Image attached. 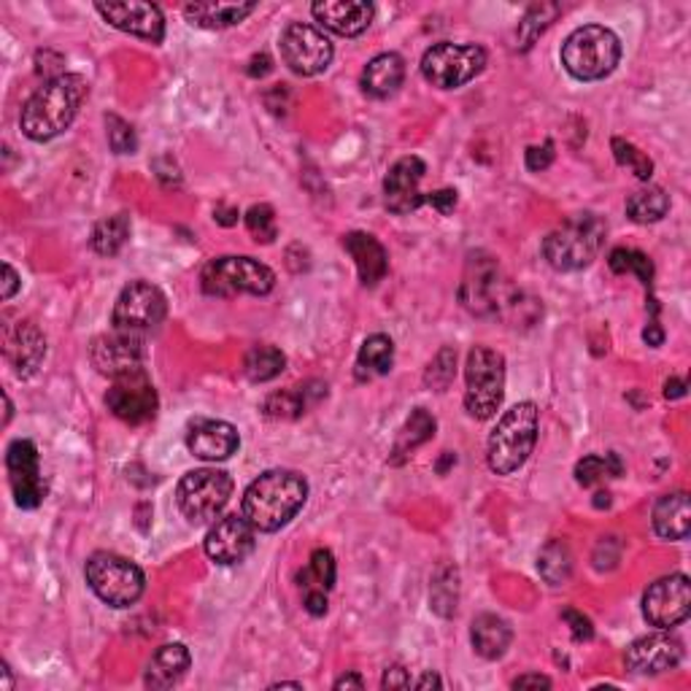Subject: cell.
Instances as JSON below:
<instances>
[{
  "label": "cell",
  "mask_w": 691,
  "mask_h": 691,
  "mask_svg": "<svg viewBox=\"0 0 691 691\" xmlns=\"http://www.w3.org/2000/svg\"><path fill=\"white\" fill-rule=\"evenodd\" d=\"M89 84L78 74H63L46 78L25 106H22L20 125L22 132L35 143H44L57 138L60 132L74 125L78 108L87 100Z\"/></svg>",
  "instance_id": "6da1fadb"
},
{
  "label": "cell",
  "mask_w": 691,
  "mask_h": 691,
  "mask_svg": "<svg viewBox=\"0 0 691 691\" xmlns=\"http://www.w3.org/2000/svg\"><path fill=\"white\" fill-rule=\"evenodd\" d=\"M308 483L295 470H268L248 483L244 495V517L257 532H278L306 506Z\"/></svg>",
  "instance_id": "7a4b0ae2"
},
{
  "label": "cell",
  "mask_w": 691,
  "mask_h": 691,
  "mask_svg": "<svg viewBox=\"0 0 691 691\" xmlns=\"http://www.w3.org/2000/svg\"><path fill=\"white\" fill-rule=\"evenodd\" d=\"M538 424H541V411L535 403L513 405L497 422L487 446L489 468L497 476H511L530 459L532 448L538 444Z\"/></svg>",
  "instance_id": "3957f363"
},
{
  "label": "cell",
  "mask_w": 691,
  "mask_h": 691,
  "mask_svg": "<svg viewBox=\"0 0 691 691\" xmlns=\"http://www.w3.org/2000/svg\"><path fill=\"white\" fill-rule=\"evenodd\" d=\"M621 60V41L614 30L584 25L567 35L562 44V65L578 82H599L610 76Z\"/></svg>",
  "instance_id": "277c9868"
},
{
  "label": "cell",
  "mask_w": 691,
  "mask_h": 691,
  "mask_svg": "<svg viewBox=\"0 0 691 691\" xmlns=\"http://www.w3.org/2000/svg\"><path fill=\"white\" fill-rule=\"evenodd\" d=\"M605 241V222L597 214H578L545 235L543 257L554 270L573 273L592 265Z\"/></svg>",
  "instance_id": "5b68a950"
},
{
  "label": "cell",
  "mask_w": 691,
  "mask_h": 691,
  "mask_svg": "<svg viewBox=\"0 0 691 691\" xmlns=\"http://www.w3.org/2000/svg\"><path fill=\"white\" fill-rule=\"evenodd\" d=\"M465 408L472 419L487 422L500 411L506 397V357L489 346H476L465 365Z\"/></svg>",
  "instance_id": "8992f818"
},
{
  "label": "cell",
  "mask_w": 691,
  "mask_h": 691,
  "mask_svg": "<svg viewBox=\"0 0 691 691\" xmlns=\"http://www.w3.org/2000/svg\"><path fill=\"white\" fill-rule=\"evenodd\" d=\"M84 575H87L89 589L111 608H130V605H136L141 599L143 586H147L143 570L136 562L127 560V556L114 554V551H95L87 560Z\"/></svg>",
  "instance_id": "52a82bcc"
},
{
  "label": "cell",
  "mask_w": 691,
  "mask_h": 691,
  "mask_svg": "<svg viewBox=\"0 0 691 691\" xmlns=\"http://www.w3.org/2000/svg\"><path fill=\"white\" fill-rule=\"evenodd\" d=\"M203 293L211 297L268 295L276 287V273L252 257H216L200 276Z\"/></svg>",
  "instance_id": "ba28073f"
},
{
  "label": "cell",
  "mask_w": 691,
  "mask_h": 691,
  "mask_svg": "<svg viewBox=\"0 0 691 691\" xmlns=\"http://www.w3.org/2000/svg\"><path fill=\"white\" fill-rule=\"evenodd\" d=\"M179 508L192 524L214 521L224 511V506L233 497V478L224 470L200 468L187 472L179 481Z\"/></svg>",
  "instance_id": "9c48e42d"
},
{
  "label": "cell",
  "mask_w": 691,
  "mask_h": 691,
  "mask_svg": "<svg viewBox=\"0 0 691 691\" xmlns=\"http://www.w3.org/2000/svg\"><path fill=\"white\" fill-rule=\"evenodd\" d=\"M487 65V52L478 44H435L424 52L422 74L433 87L457 89L468 84Z\"/></svg>",
  "instance_id": "30bf717a"
},
{
  "label": "cell",
  "mask_w": 691,
  "mask_h": 691,
  "mask_svg": "<svg viewBox=\"0 0 691 691\" xmlns=\"http://www.w3.org/2000/svg\"><path fill=\"white\" fill-rule=\"evenodd\" d=\"M168 313V300L160 287L149 281H130L114 302L111 321L117 330L147 332L155 330Z\"/></svg>",
  "instance_id": "8fae6325"
},
{
  "label": "cell",
  "mask_w": 691,
  "mask_h": 691,
  "mask_svg": "<svg viewBox=\"0 0 691 691\" xmlns=\"http://www.w3.org/2000/svg\"><path fill=\"white\" fill-rule=\"evenodd\" d=\"M332 44L319 28L306 22H293L281 33V57L297 76H317L330 68Z\"/></svg>",
  "instance_id": "7c38bea8"
},
{
  "label": "cell",
  "mask_w": 691,
  "mask_h": 691,
  "mask_svg": "<svg viewBox=\"0 0 691 691\" xmlns=\"http://www.w3.org/2000/svg\"><path fill=\"white\" fill-rule=\"evenodd\" d=\"M691 614V584L683 573L653 581L642 594V616L651 627L672 629Z\"/></svg>",
  "instance_id": "4fadbf2b"
},
{
  "label": "cell",
  "mask_w": 691,
  "mask_h": 691,
  "mask_svg": "<svg viewBox=\"0 0 691 691\" xmlns=\"http://www.w3.org/2000/svg\"><path fill=\"white\" fill-rule=\"evenodd\" d=\"M93 365L98 368V373L108 375V379H119V375L141 373L143 371V349L141 332H127L114 327L111 332H103L93 341Z\"/></svg>",
  "instance_id": "5bb4252c"
},
{
  "label": "cell",
  "mask_w": 691,
  "mask_h": 691,
  "mask_svg": "<svg viewBox=\"0 0 691 691\" xmlns=\"http://www.w3.org/2000/svg\"><path fill=\"white\" fill-rule=\"evenodd\" d=\"M6 470H9L11 492H14L17 506L33 511L44 502L46 481L41 476L39 448L33 440H14L6 451Z\"/></svg>",
  "instance_id": "9a60e30c"
},
{
  "label": "cell",
  "mask_w": 691,
  "mask_h": 691,
  "mask_svg": "<svg viewBox=\"0 0 691 691\" xmlns=\"http://www.w3.org/2000/svg\"><path fill=\"white\" fill-rule=\"evenodd\" d=\"M106 405L117 419L127 424H147L157 414V390L147 373H130L114 379Z\"/></svg>",
  "instance_id": "2e32d148"
},
{
  "label": "cell",
  "mask_w": 691,
  "mask_h": 691,
  "mask_svg": "<svg viewBox=\"0 0 691 691\" xmlns=\"http://www.w3.org/2000/svg\"><path fill=\"white\" fill-rule=\"evenodd\" d=\"M257 545V530L252 527L244 513H230L216 521L205 535V554L214 560L216 565H241Z\"/></svg>",
  "instance_id": "e0dca14e"
},
{
  "label": "cell",
  "mask_w": 691,
  "mask_h": 691,
  "mask_svg": "<svg viewBox=\"0 0 691 691\" xmlns=\"http://www.w3.org/2000/svg\"><path fill=\"white\" fill-rule=\"evenodd\" d=\"M95 9L108 25L123 30V33L136 35L149 44H162L166 39V17H162L160 6L130 0V3H98Z\"/></svg>",
  "instance_id": "ac0fdd59"
},
{
  "label": "cell",
  "mask_w": 691,
  "mask_h": 691,
  "mask_svg": "<svg viewBox=\"0 0 691 691\" xmlns=\"http://www.w3.org/2000/svg\"><path fill=\"white\" fill-rule=\"evenodd\" d=\"M424 173H427V166L414 155L403 157V160H397L390 168L384 179V203L392 214H414V211H419L427 203V198L419 190Z\"/></svg>",
  "instance_id": "d6986e66"
},
{
  "label": "cell",
  "mask_w": 691,
  "mask_h": 691,
  "mask_svg": "<svg viewBox=\"0 0 691 691\" xmlns=\"http://www.w3.org/2000/svg\"><path fill=\"white\" fill-rule=\"evenodd\" d=\"M459 295H463L465 308L478 313V317L497 311V306H500L497 302L500 300V268L489 254H470Z\"/></svg>",
  "instance_id": "ffe728a7"
},
{
  "label": "cell",
  "mask_w": 691,
  "mask_h": 691,
  "mask_svg": "<svg viewBox=\"0 0 691 691\" xmlns=\"http://www.w3.org/2000/svg\"><path fill=\"white\" fill-rule=\"evenodd\" d=\"M683 659V642L670 632H653L635 640L624 653L627 670L638 676H659V672L676 670Z\"/></svg>",
  "instance_id": "44dd1931"
},
{
  "label": "cell",
  "mask_w": 691,
  "mask_h": 691,
  "mask_svg": "<svg viewBox=\"0 0 691 691\" xmlns=\"http://www.w3.org/2000/svg\"><path fill=\"white\" fill-rule=\"evenodd\" d=\"M3 357L20 379H30L46 357V338L33 321H14L3 327Z\"/></svg>",
  "instance_id": "7402d4cb"
},
{
  "label": "cell",
  "mask_w": 691,
  "mask_h": 691,
  "mask_svg": "<svg viewBox=\"0 0 691 691\" xmlns=\"http://www.w3.org/2000/svg\"><path fill=\"white\" fill-rule=\"evenodd\" d=\"M313 20L343 39H354L371 28L375 9L365 0H319L311 6Z\"/></svg>",
  "instance_id": "603a6c76"
},
{
  "label": "cell",
  "mask_w": 691,
  "mask_h": 691,
  "mask_svg": "<svg viewBox=\"0 0 691 691\" xmlns=\"http://www.w3.org/2000/svg\"><path fill=\"white\" fill-rule=\"evenodd\" d=\"M241 446V435L233 424L220 419H195L187 429V448L205 463L230 459Z\"/></svg>",
  "instance_id": "cb8c5ba5"
},
{
  "label": "cell",
  "mask_w": 691,
  "mask_h": 691,
  "mask_svg": "<svg viewBox=\"0 0 691 691\" xmlns=\"http://www.w3.org/2000/svg\"><path fill=\"white\" fill-rule=\"evenodd\" d=\"M343 248L354 259L357 273H360V281L365 287H375L381 278L390 270V257H386V248L368 233H349L343 238Z\"/></svg>",
  "instance_id": "d4e9b609"
},
{
  "label": "cell",
  "mask_w": 691,
  "mask_h": 691,
  "mask_svg": "<svg viewBox=\"0 0 691 691\" xmlns=\"http://www.w3.org/2000/svg\"><path fill=\"white\" fill-rule=\"evenodd\" d=\"M190 665L192 657L190 651H187V646H181V642H168V646L157 648L155 657H151L143 683H147L149 689H171L187 676Z\"/></svg>",
  "instance_id": "484cf974"
},
{
  "label": "cell",
  "mask_w": 691,
  "mask_h": 691,
  "mask_svg": "<svg viewBox=\"0 0 691 691\" xmlns=\"http://www.w3.org/2000/svg\"><path fill=\"white\" fill-rule=\"evenodd\" d=\"M405 78V60L395 52H386L373 57L362 71V89L371 98H390L400 89Z\"/></svg>",
  "instance_id": "4316f807"
},
{
  "label": "cell",
  "mask_w": 691,
  "mask_h": 691,
  "mask_svg": "<svg viewBox=\"0 0 691 691\" xmlns=\"http://www.w3.org/2000/svg\"><path fill=\"white\" fill-rule=\"evenodd\" d=\"M653 530L665 541H683L691 532V502L687 492L665 495L653 508Z\"/></svg>",
  "instance_id": "83f0119b"
},
{
  "label": "cell",
  "mask_w": 691,
  "mask_h": 691,
  "mask_svg": "<svg viewBox=\"0 0 691 691\" xmlns=\"http://www.w3.org/2000/svg\"><path fill=\"white\" fill-rule=\"evenodd\" d=\"M257 3H187L184 17L190 25L203 30H224L235 28L254 14Z\"/></svg>",
  "instance_id": "f1b7e54d"
},
{
  "label": "cell",
  "mask_w": 691,
  "mask_h": 691,
  "mask_svg": "<svg viewBox=\"0 0 691 691\" xmlns=\"http://www.w3.org/2000/svg\"><path fill=\"white\" fill-rule=\"evenodd\" d=\"M470 640L472 648H476L478 657L483 659H500L502 653L508 651L511 646L513 632H511V624L506 618L495 616V614H481L472 618V627H470Z\"/></svg>",
  "instance_id": "f546056e"
},
{
  "label": "cell",
  "mask_w": 691,
  "mask_h": 691,
  "mask_svg": "<svg viewBox=\"0 0 691 691\" xmlns=\"http://www.w3.org/2000/svg\"><path fill=\"white\" fill-rule=\"evenodd\" d=\"M433 435H435V419L424 408H416L414 414L405 419L403 427H400L395 446H392V454H390V463L403 465L405 459H408L422 444H427Z\"/></svg>",
  "instance_id": "4dcf8cb0"
},
{
  "label": "cell",
  "mask_w": 691,
  "mask_h": 691,
  "mask_svg": "<svg viewBox=\"0 0 691 691\" xmlns=\"http://www.w3.org/2000/svg\"><path fill=\"white\" fill-rule=\"evenodd\" d=\"M395 365V343L386 336H371L357 354V379L368 381L386 375Z\"/></svg>",
  "instance_id": "1f68e13d"
},
{
  "label": "cell",
  "mask_w": 691,
  "mask_h": 691,
  "mask_svg": "<svg viewBox=\"0 0 691 691\" xmlns=\"http://www.w3.org/2000/svg\"><path fill=\"white\" fill-rule=\"evenodd\" d=\"M667 211H670V195H667L662 187L648 184L627 198L629 220L638 224H653L665 220Z\"/></svg>",
  "instance_id": "d6a6232c"
},
{
  "label": "cell",
  "mask_w": 691,
  "mask_h": 691,
  "mask_svg": "<svg viewBox=\"0 0 691 691\" xmlns=\"http://www.w3.org/2000/svg\"><path fill=\"white\" fill-rule=\"evenodd\" d=\"M284 368H287V357L276 346H252L244 360L246 379L254 381V384L273 381L276 375L284 373Z\"/></svg>",
  "instance_id": "836d02e7"
},
{
  "label": "cell",
  "mask_w": 691,
  "mask_h": 691,
  "mask_svg": "<svg viewBox=\"0 0 691 691\" xmlns=\"http://www.w3.org/2000/svg\"><path fill=\"white\" fill-rule=\"evenodd\" d=\"M538 570L545 578V584L562 586L567 584L573 575V551L565 541H549L543 545L541 560H538Z\"/></svg>",
  "instance_id": "e575fe53"
},
{
  "label": "cell",
  "mask_w": 691,
  "mask_h": 691,
  "mask_svg": "<svg viewBox=\"0 0 691 691\" xmlns=\"http://www.w3.org/2000/svg\"><path fill=\"white\" fill-rule=\"evenodd\" d=\"M130 238V216L127 214H114L108 220H100L93 230V248L103 257H114V254L123 252V246Z\"/></svg>",
  "instance_id": "d590c367"
},
{
  "label": "cell",
  "mask_w": 691,
  "mask_h": 691,
  "mask_svg": "<svg viewBox=\"0 0 691 691\" xmlns=\"http://www.w3.org/2000/svg\"><path fill=\"white\" fill-rule=\"evenodd\" d=\"M621 459L616 454H592V457H584L575 465V481L581 487H597L608 478L621 476Z\"/></svg>",
  "instance_id": "8d00e7d4"
},
{
  "label": "cell",
  "mask_w": 691,
  "mask_h": 691,
  "mask_svg": "<svg viewBox=\"0 0 691 691\" xmlns=\"http://www.w3.org/2000/svg\"><path fill=\"white\" fill-rule=\"evenodd\" d=\"M459 603V575L451 565L440 567L433 578V589H429V605L435 614L451 616Z\"/></svg>",
  "instance_id": "74e56055"
},
{
  "label": "cell",
  "mask_w": 691,
  "mask_h": 691,
  "mask_svg": "<svg viewBox=\"0 0 691 691\" xmlns=\"http://www.w3.org/2000/svg\"><path fill=\"white\" fill-rule=\"evenodd\" d=\"M562 14V6L560 3H535L530 11L524 14L519 25V50H530L545 28Z\"/></svg>",
  "instance_id": "f35d334b"
},
{
  "label": "cell",
  "mask_w": 691,
  "mask_h": 691,
  "mask_svg": "<svg viewBox=\"0 0 691 691\" xmlns=\"http://www.w3.org/2000/svg\"><path fill=\"white\" fill-rule=\"evenodd\" d=\"M608 265L614 273H635L640 278L642 287H651L653 281V263L646 257L642 252H635V248H624L618 246L610 252Z\"/></svg>",
  "instance_id": "ab89813d"
},
{
  "label": "cell",
  "mask_w": 691,
  "mask_h": 691,
  "mask_svg": "<svg viewBox=\"0 0 691 691\" xmlns=\"http://www.w3.org/2000/svg\"><path fill=\"white\" fill-rule=\"evenodd\" d=\"M308 408V390L297 392H276L263 403V414L270 419H297Z\"/></svg>",
  "instance_id": "60d3db41"
},
{
  "label": "cell",
  "mask_w": 691,
  "mask_h": 691,
  "mask_svg": "<svg viewBox=\"0 0 691 691\" xmlns=\"http://www.w3.org/2000/svg\"><path fill=\"white\" fill-rule=\"evenodd\" d=\"M454 375H457V351L454 349H440L438 357L429 362L427 373H424V384L435 392H444L451 386Z\"/></svg>",
  "instance_id": "b9f144b4"
},
{
  "label": "cell",
  "mask_w": 691,
  "mask_h": 691,
  "mask_svg": "<svg viewBox=\"0 0 691 691\" xmlns=\"http://www.w3.org/2000/svg\"><path fill=\"white\" fill-rule=\"evenodd\" d=\"M246 227L257 244H273V241L278 238L276 211H273L268 203L252 205V209L246 211Z\"/></svg>",
  "instance_id": "7bdbcfd3"
},
{
  "label": "cell",
  "mask_w": 691,
  "mask_h": 691,
  "mask_svg": "<svg viewBox=\"0 0 691 691\" xmlns=\"http://www.w3.org/2000/svg\"><path fill=\"white\" fill-rule=\"evenodd\" d=\"M610 149H614V157H616L618 166L629 168V171H632L642 181L651 179V176H653L651 157L642 155V151L635 147V143L624 141V138H614V141H610Z\"/></svg>",
  "instance_id": "ee69618b"
},
{
  "label": "cell",
  "mask_w": 691,
  "mask_h": 691,
  "mask_svg": "<svg viewBox=\"0 0 691 691\" xmlns=\"http://www.w3.org/2000/svg\"><path fill=\"white\" fill-rule=\"evenodd\" d=\"M106 127H108V147L117 151V155H132V151L138 149L136 130H132V127L127 125L123 117H117V114H108Z\"/></svg>",
  "instance_id": "f6af8a7d"
},
{
  "label": "cell",
  "mask_w": 691,
  "mask_h": 691,
  "mask_svg": "<svg viewBox=\"0 0 691 691\" xmlns=\"http://www.w3.org/2000/svg\"><path fill=\"white\" fill-rule=\"evenodd\" d=\"M311 575L317 578L319 589H332L336 586V560L327 549H317L311 554Z\"/></svg>",
  "instance_id": "bcb514c9"
},
{
  "label": "cell",
  "mask_w": 691,
  "mask_h": 691,
  "mask_svg": "<svg viewBox=\"0 0 691 691\" xmlns=\"http://www.w3.org/2000/svg\"><path fill=\"white\" fill-rule=\"evenodd\" d=\"M562 618H565V621L570 624V629H573V640L575 642H584V640L594 638L592 621L584 614H578V610L567 608V610H562Z\"/></svg>",
  "instance_id": "7dc6e473"
},
{
  "label": "cell",
  "mask_w": 691,
  "mask_h": 691,
  "mask_svg": "<svg viewBox=\"0 0 691 691\" xmlns=\"http://www.w3.org/2000/svg\"><path fill=\"white\" fill-rule=\"evenodd\" d=\"M554 162V143L545 141L543 147H530L527 149V168L530 171H545V168Z\"/></svg>",
  "instance_id": "c3c4849f"
},
{
  "label": "cell",
  "mask_w": 691,
  "mask_h": 691,
  "mask_svg": "<svg viewBox=\"0 0 691 691\" xmlns=\"http://www.w3.org/2000/svg\"><path fill=\"white\" fill-rule=\"evenodd\" d=\"M427 203L433 205V209L438 211V214L448 216V214H451L454 209H457V192H454V190H438V192H429Z\"/></svg>",
  "instance_id": "681fc988"
},
{
  "label": "cell",
  "mask_w": 691,
  "mask_h": 691,
  "mask_svg": "<svg viewBox=\"0 0 691 691\" xmlns=\"http://www.w3.org/2000/svg\"><path fill=\"white\" fill-rule=\"evenodd\" d=\"M381 687L384 689H411L408 672H405L403 667H390V670L384 672V681H381Z\"/></svg>",
  "instance_id": "f907efd6"
},
{
  "label": "cell",
  "mask_w": 691,
  "mask_h": 691,
  "mask_svg": "<svg viewBox=\"0 0 691 691\" xmlns=\"http://www.w3.org/2000/svg\"><path fill=\"white\" fill-rule=\"evenodd\" d=\"M306 610L311 616H325L327 614V594L325 589H308L306 592Z\"/></svg>",
  "instance_id": "816d5d0a"
},
{
  "label": "cell",
  "mask_w": 691,
  "mask_h": 691,
  "mask_svg": "<svg viewBox=\"0 0 691 691\" xmlns=\"http://www.w3.org/2000/svg\"><path fill=\"white\" fill-rule=\"evenodd\" d=\"M17 289H20V276L9 263H3V300H11Z\"/></svg>",
  "instance_id": "f5cc1de1"
},
{
  "label": "cell",
  "mask_w": 691,
  "mask_h": 691,
  "mask_svg": "<svg viewBox=\"0 0 691 691\" xmlns=\"http://www.w3.org/2000/svg\"><path fill=\"white\" fill-rule=\"evenodd\" d=\"M513 689H551V678L545 676H521L513 681Z\"/></svg>",
  "instance_id": "db71d44e"
},
{
  "label": "cell",
  "mask_w": 691,
  "mask_h": 691,
  "mask_svg": "<svg viewBox=\"0 0 691 691\" xmlns=\"http://www.w3.org/2000/svg\"><path fill=\"white\" fill-rule=\"evenodd\" d=\"M642 341H646L648 346H659L665 341V332H662V327L657 325V321H651V325L646 327V332H642Z\"/></svg>",
  "instance_id": "11a10c76"
},
{
  "label": "cell",
  "mask_w": 691,
  "mask_h": 691,
  "mask_svg": "<svg viewBox=\"0 0 691 691\" xmlns=\"http://www.w3.org/2000/svg\"><path fill=\"white\" fill-rule=\"evenodd\" d=\"M687 395V381H681V379H670L665 384V397H670V400H676V397H683Z\"/></svg>",
  "instance_id": "9f6ffc18"
},
{
  "label": "cell",
  "mask_w": 691,
  "mask_h": 691,
  "mask_svg": "<svg viewBox=\"0 0 691 691\" xmlns=\"http://www.w3.org/2000/svg\"><path fill=\"white\" fill-rule=\"evenodd\" d=\"M214 216H216V222L224 224V227H230V224L238 222V209H224V205H216Z\"/></svg>",
  "instance_id": "6f0895ef"
},
{
  "label": "cell",
  "mask_w": 691,
  "mask_h": 691,
  "mask_svg": "<svg viewBox=\"0 0 691 691\" xmlns=\"http://www.w3.org/2000/svg\"><path fill=\"white\" fill-rule=\"evenodd\" d=\"M336 689L338 691H341V689H365V681H362V678L357 676V672H349V676L338 678Z\"/></svg>",
  "instance_id": "680465c9"
},
{
  "label": "cell",
  "mask_w": 691,
  "mask_h": 691,
  "mask_svg": "<svg viewBox=\"0 0 691 691\" xmlns=\"http://www.w3.org/2000/svg\"><path fill=\"white\" fill-rule=\"evenodd\" d=\"M414 687L416 689H440V687H444V683H440V678L435 676V672H427V676L419 678V681H416Z\"/></svg>",
  "instance_id": "91938a15"
},
{
  "label": "cell",
  "mask_w": 691,
  "mask_h": 691,
  "mask_svg": "<svg viewBox=\"0 0 691 691\" xmlns=\"http://www.w3.org/2000/svg\"><path fill=\"white\" fill-rule=\"evenodd\" d=\"M0 672H3V691H11V687H14V681H11V670H9V665L0 667Z\"/></svg>",
  "instance_id": "94428289"
}]
</instances>
